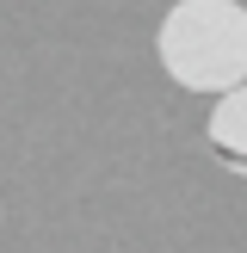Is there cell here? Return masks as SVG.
<instances>
[{
	"instance_id": "6da1fadb",
	"label": "cell",
	"mask_w": 247,
	"mask_h": 253,
	"mask_svg": "<svg viewBox=\"0 0 247 253\" xmlns=\"http://www.w3.org/2000/svg\"><path fill=\"white\" fill-rule=\"evenodd\" d=\"M161 68L185 93H229L247 81V6L241 0H179L161 19Z\"/></svg>"
},
{
	"instance_id": "7a4b0ae2",
	"label": "cell",
	"mask_w": 247,
	"mask_h": 253,
	"mask_svg": "<svg viewBox=\"0 0 247 253\" xmlns=\"http://www.w3.org/2000/svg\"><path fill=\"white\" fill-rule=\"evenodd\" d=\"M204 142H210V155H216L229 173L247 179V81L229 86V93H216L210 124H204Z\"/></svg>"
}]
</instances>
